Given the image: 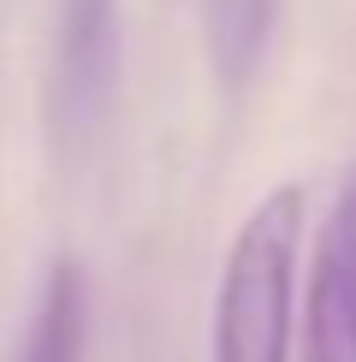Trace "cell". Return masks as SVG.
Segmentation results:
<instances>
[{
  "label": "cell",
  "mask_w": 356,
  "mask_h": 362,
  "mask_svg": "<svg viewBox=\"0 0 356 362\" xmlns=\"http://www.w3.org/2000/svg\"><path fill=\"white\" fill-rule=\"evenodd\" d=\"M303 244V190L273 185L244 214L214 285L208 362H291V297Z\"/></svg>",
  "instance_id": "obj_1"
},
{
  "label": "cell",
  "mask_w": 356,
  "mask_h": 362,
  "mask_svg": "<svg viewBox=\"0 0 356 362\" xmlns=\"http://www.w3.org/2000/svg\"><path fill=\"white\" fill-rule=\"evenodd\" d=\"M119 83V0H66L59 6V48L48 83V119L59 148H78L101 131Z\"/></svg>",
  "instance_id": "obj_2"
},
{
  "label": "cell",
  "mask_w": 356,
  "mask_h": 362,
  "mask_svg": "<svg viewBox=\"0 0 356 362\" xmlns=\"http://www.w3.org/2000/svg\"><path fill=\"white\" fill-rule=\"evenodd\" d=\"M303 351L297 362H356V160L333 190L303 285Z\"/></svg>",
  "instance_id": "obj_3"
},
{
  "label": "cell",
  "mask_w": 356,
  "mask_h": 362,
  "mask_svg": "<svg viewBox=\"0 0 356 362\" xmlns=\"http://www.w3.org/2000/svg\"><path fill=\"white\" fill-rule=\"evenodd\" d=\"M83 339H89V285L78 262H54L42 303L30 315L24 333V356L18 362H83Z\"/></svg>",
  "instance_id": "obj_4"
},
{
  "label": "cell",
  "mask_w": 356,
  "mask_h": 362,
  "mask_svg": "<svg viewBox=\"0 0 356 362\" xmlns=\"http://www.w3.org/2000/svg\"><path fill=\"white\" fill-rule=\"evenodd\" d=\"M202 18H208V54H214L220 83L237 89L267 48L273 0H202Z\"/></svg>",
  "instance_id": "obj_5"
}]
</instances>
